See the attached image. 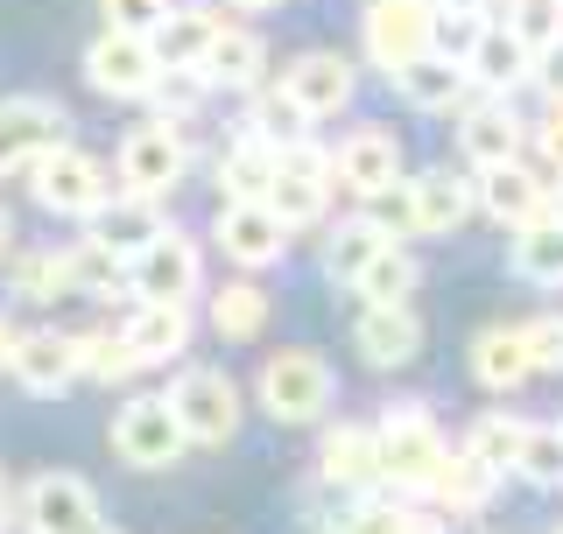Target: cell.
<instances>
[{
    "label": "cell",
    "mask_w": 563,
    "mask_h": 534,
    "mask_svg": "<svg viewBox=\"0 0 563 534\" xmlns=\"http://www.w3.org/2000/svg\"><path fill=\"white\" fill-rule=\"evenodd\" d=\"M515 471L528 478V486H563V430H528Z\"/></svg>",
    "instance_id": "obj_41"
},
{
    "label": "cell",
    "mask_w": 563,
    "mask_h": 534,
    "mask_svg": "<svg viewBox=\"0 0 563 534\" xmlns=\"http://www.w3.org/2000/svg\"><path fill=\"white\" fill-rule=\"evenodd\" d=\"M120 337L134 345L141 366H163V359H176V352L190 345V310L184 302H134V316H128Z\"/></svg>",
    "instance_id": "obj_22"
},
{
    "label": "cell",
    "mask_w": 563,
    "mask_h": 534,
    "mask_svg": "<svg viewBox=\"0 0 563 534\" xmlns=\"http://www.w3.org/2000/svg\"><path fill=\"white\" fill-rule=\"evenodd\" d=\"M479 29H486V14L444 8V14H437V35H430V49H444V57H457V64H465V49L479 43Z\"/></svg>",
    "instance_id": "obj_46"
},
{
    "label": "cell",
    "mask_w": 563,
    "mask_h": 534,
    "mask_svg": "<svg viewBox=\"0 0 563 534\" xmlns=\"http://www.w3.org/2000/svg\"><path fill=\"white\" fill-rule=\"evenodd\" d=\"M64 281H70V296H106L128 281V260L99 240H78V246H64Z\"/></svg>",
    "instance_id": "obj_31"
},
{
    "label": "cell",
    "mask_w": 563,
    "mask_h": 534,
    "mask_svg": "<svg viewBox=\"0 0 563 534\" xmlns=\"http://www.w3.org/2000/svg\"><path fill=\"white\" fill-rule=\"evenodd\" d=\"M380 246H387V233H380L374 219H352V225H339V233H331V254H324V267H331L339 281H360V267L374 260Z\"/></svg>",
    "instance_id": "obj_37"
},
{
    "label": "cell",
    "mask_w": 563,
    "mask_h": 534,
    "mask_svg": "<svg viewBox=\"0 0 563 534\" xmlns=\"http://www.w3.org/2000/svg\"><path fill=\"white\" fill-rule=\"evenodd\" d=\"M205 85H233V92H254L261 85V35L246 29H219V43H211V57L198 64Z\"/></svg>",
    "instance_id": "obj_27"
},
{
    "label": "cell",
    "mask_w": 563,
    "mask_h": 534,
    "mask_svg": "<svg viewBox=\"0 0 563 534\" xmlns=\"http://www.w3.org/2000/svg\"><path fill=\"white\" fill-rule=\"evenodd\" d=\"M331 394H339L331 366L317 359V352H303V345L275 352V359L261 366V408H268L275 422H317L331 408Z\"/></svg>",
    "instance_id": "obj_2"
},
{
    "label": "cell",
    "mask_w": 563,
    "mask_h": 534,
    "mask_svg": "<svg viewBox=\"0 0 563 534\" xmlns=\"http://www.w3.org/2000/svg\"><path fill=\"white\" fill-rule=\"evenodd\" d=\"M106 29H128V35H155L169 14V0H99Z\"/></svg>",
    "instance_id": "obj_45"
},
{
    "label": "cell",
    "mask_w": 563,
    "mask_h": 534,
    "mask_svg": "<svg viewBox=\"0 0 563 534\" xmlns=\"http://www.w3.org/2000/svg\"><path fill=\"white\" fill-rule=\"evenodd\" d=\"M85 225H92V233H85V240L113 246L120 260H134V254H141V246H148L155 233H169L163 204H155V198H134V190H113V198H106V204H99V211H92V219H85Z\"/></svg>",
    "instance_id": "obj_14"
},
{
    "label": "cell",
    "mask_w": 563,
    "mask_h": 534,
    "mask_svg": "<svg viewBox=\"0 0 563 534\" xmlns=\"http://www.w3.org/2000/svg\"><path fill=\"white\" fill-rule=\"evenodd\" d=\"M282 92L303 105L310 120H324V113H339V105H352V64L339 57V49H310V57L289 64Z\"/></svg>",
    "instance_id": "obj_18"
},
{
    "label": "cell",
    "mask_w": 563,
    "mask_h": 534,
    "mask_svg": "<svg viewBox=\"0 0 563 534\" xmlns=\"http://www.w3.org/2000/svg\"><path fill=\"white\" fill-rule=\"evenodd\" d=\"M14 380H22L29 387V394H64V387L70 380H85V372H78V337H64V331H29L22 337V345H14Z\"/></svg>",
    "instance_id": "obj_16"
},
{
    "label": "cell",
    "mask_w": 563,
    "mask_h": 534,
    "mask_svg": "<svg viewBox=\"0 0 563 534\" xmlns=\"http://www.w3.org/2000/svg\"><path fill=\"white\" fill-rule=\"evenodd\" d=\"M78 372H85V380H106V387H113V380H134V372H141V359H134V345H128V337H78Z\"/></svg>",
    "instance_id": "obj_38"
},
{
    "label": "cell",
    "mask_w": 563,
    "mask_h": 534,
    "mask_svg": "<svg viewBox=\"0 0 563 534\" xmlns=\"http://www.w3.org/2000/svg\"><path fill=\"white\" fill-rule=\"evenodd\" d=\"M380 486H395V500H422V492L437 486V471H444V436H437V422L422 415V408H387L380 422Z\"/></svg>",
    "instance_id": "obj_1"
},
{
    "label": "cell",
    "mask_w": 563,
    "mask_h": 534,
    "mask_svg": "<svg viewBox=\"0 0 563 534\" xmlns=\"http://www.w3.org/2000/svg\"><path fill=\"white\" fill-rule=\"evenodd\" d=\"M14 345H22V331H14V324H8V316H0V372H8V366H14Z\"/></svg>",
    "instance_id": "obj_50"
},
{
    "label": "cell",
    "mask_w": 563,
    "mask_h": 534,
    "mask_svg": "<svg viewBox=\"0 0 563 534\" xmlns=\"http://www.w3.org/2000/svg\"><path fill=\"white\" fill-rule=\"evenodd\" d=\"M472 372H479V387H493V394H515L521 380H536L528 337L521 331H486L479 345H472Z\"/></svg>",
    "instance_id": "obj_25"
},
{
    "label": "cell",
    "mask_w": 563,
    "mask_h": 534,
    "mask_svg": "<svg viewBox=\"0 0 563 534\" xmlns=\"http://www.w3.org/2000/svg\"><path fill=\"white\" fill-rule=\"evenodd\" d=\"M395 176H401V141L387 134V127H360V134H352L339 155H331V183L360 190V198H374V190H387Z\"/></svg>",
    "instance_id": "obj_15"
},
{
    "label": "cell",
    "mask_w": 563,
    "mask_h": 534,
    "mask_svg": "<svg viewBox=\"0 0 563 534\" xmlns=\"http://www.w3.org/2000/svg\"><path fill=\"white\" fill-rule=\"evenodd\" d=\"M22 513H29V534H99V500H92V486L70 478V471L35 478Z\"/></svg>",
    "instance_id": "obj_11"
},
{
    "label": "cell",
    "mask_w": 563,
    "mask_h": 534,
    "mask_svg": "<svg viewBox=\"0 0 563 534\" xmlns=\"http://www.w3.org/2000/svg\"><path fill=\"white\" fill-rule=\"evenodd\" d=\"M324 478L331 486H374L380 478V436L360 430V422H339L324 436Z\"/></svg>",
    "instance_id": "obj_26"
},
{
    "label": "cell",
    "mask_w": 563,
    "mask_h": 534,
    "mask_svg": "<svg viewBox=\"0 0 563 534\" xmlns=\"http://www.w3.org/2000/svg\"><path fill=\"white\" fill-rule=\"evenodd\" d=\"M85 78H92V92H106V99H148L155 78H163V64H155V43H148V35L106 29L99 43L85 49Z\"/></svg>",
    "instance_id": "obj_9"
},
{
    "label": "cell",
    "mask_w": 563,
    "mask_h": 534,
    "mask_svg": "<svg viewBox=\"0 0 563 534\" xmlns=\"http://www.w3.org/2000/svg\"><path fill=\"white\" fill-rule=\"evenodd\" d=\"M184 422L169 415V401H155V394H141L128 401L113 415V457L120 465H134V471H169L176 457H184Z\"/></svg>",
    "instance_id": "obj_7"
},
{
    "label": "cell",
    "mask_w": 563,
    "mask_h": 534,
    "mask_svg": "<svg viewBox=\"0 0 563 534\" xmlns=\"http://www.w3.org/2000/svg\"><path fill=\"white\" fill-rule=\"evenodd\" d=\"M261 204H268L275 219L296 233V225L324 219V176H303V169H289V163H282V169H275V183H268V198H261Z\"/></svg>",
    "instance_id": "obj_32"
},
{
    "label": "cell",
    "mask_w": 563,
    "mask_h": 534,
    "mask_svg": "<svg viewBox=\"0 0 563 534\" xmlns=\"http://www.w3.org/2000/svg\"><path fill=\"white\" fill-rule=\"evenodd\" d=\"M198 281H205V260H198V246L176 233V225H169V233H155L128 260V289L141 302H190V296H198Z\"/></svg>",
    "instance_id": "obj_8"
},
{
    "label": "cell",
    "mask_w": 563,
    "mask_h": 534,
    "mask_svg": "<svg viewBox=\"0 0 563 534\" xmlns=\"http://www.w3.org/2000/svg\"><path fill=\"white\" fill-rule=\"evenodd\" d=\"M261 324H268V296L254 289V281H225L219 296H211V331L219 337H261Z\"/></svg>",
    "instance_id": "obj_33"
},
{
    "label": "cell",
    "mask_w": 563,
    "mask_h": 534,
    "mask_svg": "<svg viewBox=\"0 0 563 534\" xmlns=\"http://www.w3.org/2000/svg\"><path fill=\"white\" fill-rule=\"evenodd\" d=\"M14 296H22V302H57V296H70L64 254H22V260H14Z\"/></svg>",
    "instance_id": "obj_40"
},
{
    "label": "cell",
    "mask_w": 563,
    "mask_h": 534,
    "mask_svg": "<svg viewBox=\"0 0 563 534\" xmlns=\"http://www.w3.org/2000/svg\"><path fill=\"white\" fill-rule=\"evenodd\" d=\"M507 29H515L528 49H550V43H563V0H515Z\"/></svg>",
    "instance_id": "obj_42"
},
{
    "label": "cell",
    "mask_w": 563,
    "mask_h": 534,
    "mask_svg": "<svg viewBox=\"0 0 563 534\" xmlns=\"http://www.w3.org/2000/svg\"><path fill=\"white\" fill-rule=\"evenodd\" d=\"M465 78L479 85V92L507 99L515 85L536 78V49H528V43H521V35L507 29V22H486V29H479V43L465 49Z\"/></svg>",
    "instance_id": "obj_12"
},
{
    "label": "cell",
    "mask_w": 563,
    "mask_h": 534,
    "mask_svg": "<svg viewBox=\"0 0 563 534\" xmlns=\"http://www.w3.org/2000/svg\"><path fill=\"white\" fill-rule=\"evenodd\" d=\"M64 141H70V113L57 99H35V92L0 99V176L35 169L49 148H64Z\"/></svg>",
    "instance_id": "obj_5"
},
{
    "label": "cell",
    "mask_w": 563,
    "mask_h": 534,
    "mask_svg": "<svg viewBox=\"0 0 563 534\" xmlns=\"http://www.w3.org/2000/svg\"><path fill=\"white\" fill-rule=\"evenodd\" d=\"M29 190H35V204L43 211H57V219H92V211L113 198V183H106V169L92 163L85 148H49L43 163L29 169Z\"/></svg>",
    "instance_id": "obj_4"
},
{
    "label": "cell",
    "mask_w": 563,
    "mask_h": 534,
    "mask_svg": "<svg viewBox=\"0 0 563 534\" xmlns=\"http://www.w3.org/2000/svg\"><path fill=\"white\" fill-rule=\"evenodd\" d=\"M521 436H528V422H507V415H479L472 422V436H465V450L479 457V465L500 478V471H515V457H521Z\"/></svg>",
    "instance_id": "obj_36"
},
{
    "label": "cell",
    "mask_w": 563,
    "mask_h": 534,
    "mask_svg": "<svg viewBox=\"0 0 563 534\" xmlns=\"http://www.w3.org/2000/svg\"><path fill=\"white\" fill-rule=\"evenodd\" d=\"M409 190H416V233H451V225H465L472 204H479V190H472L465 176H451V169L416 176Z\"/></svg>",
    "instance_id": "obj_23"
},
{
    "label": "cell",
    "mask_w": 563,
    "mask_h": 534,
    "mask_svg": "<svg viewBox=\"0 0 563 534\" xmlns=\"http://www.w3.org/2000/svg\"><path fill=\"white\" fill-rule=\"evenodd\" d=\"M275 169H282V148L240 134L233 148H225V163H219V190H233L225 204H261V198H268V183H275Z\"/></svg>",
    "instance_id": "obj_24"
},
{
    "label": "cell",
    "mask_w": 563,
    "mask_h": 534,
    "mask_svg": "<svg viewBox=\"0 0 563 534\" xmlns=\"http://www.w3.org/2000/svg\"><path fill=\"white\" fill-rule=\"evenodd\" d=\"M99 534H113V527H99Z\"/></svg>",
    "instance_id": "obj_56"
},
{
    "label": "cell",
    "mask_w": 563,
    "mask_h": 534,
    "mask_svg": "<svg viewBox=\"0 0 563 534\" xmlns=\"http://www.w3.org/2000/svg\"><path fill=\"white\" fill-rule=\"evenodd\" d=\"M536 78H542V92H550V99L563 105V43H550V49H536Z\"/></svg>",
    "instance_id": "obj_49"
},
{
    "label": "cell",
    "mask_w": 563,
    "mask_h": 534,
    "mask_svg": "<svg viewBox=\"0 0 563 534\" xmlns=\"http://www.w3.org/2000/svg\"><path fill=\"white\" fill-rule=\"evenodd\" d=\"M515 148H521V120L515 113H507V105L500 99H493V105H472V113H465V155H472V163H515Z\"/></svg>",
    "instance_id": "obj_28"
},
{
    "label": "cell",
    "mask_w": 563,
    "mask_h": 534,
    "mask_svg": "<svg viewBox=\"0 0 563 534\" xmlns=\"http://www.w3.org/2000/svg\"><path fill=\"white\" fill-rule=\"evenodd\" d=\"M184 169H190L184 120H148L120 141V190H134V198H163V190L184 183Z\"/></svg>",
    "instance_id": "obj_3"
},
{
    "label": "cell",
    "mask_w": 563,
    "mask_h": 534,
    "mask_svg": "<svg viewBox=\"0 0 563 534\" xmlns=\"http://www.w3.org/2000/svg\"><path fill=\"white\" fill-rule=\"evenodd\" d=\"M556 534H563V527H556Z\"/></svg>",
    "instance_id": "obj_57"
},
{
    "label": "cell",
    "mask_w": 563,
    "mask_h": 534,
    "mask_svg": "<svg viewBox=\"0 0 563 534\" xmlns=\"http://www.w3.org/2000/svg\"><path fill=\"white\" fill-rule=\"evenodd\" d=\"M0 507H8V486H0Z\"/></svg>",
    "instance_id": "obj_55"
},
{
    "label": "cell",
    "mask_w": 563,
    "mask_h": 534,
    "mask_svg": "<svg viewBox=\"0 0 563 534\" xmlns=\"http://www.w3.org/2000/svg\"><path fill=\"white\" fill-rule=\"evenodd\" d=\"M211 240L225 246V260L268 267V260H282V246H289V225H282L268 204H219V225H211Z\"/></svg>",
    "instance_id": "obj_13"
},
{
    "label": "cell",
    "mask_w": 563,
    "mask_h": 534,
    "mask_svg": "<svg viewBox=\"0 0 563 534\" xmlns=\"http://www.w3.org/2000/svg\"><path fill=\"white\" fill-rule=\"evenodd\" d=\"M211 92L205 85V70H163V78H155V105H163V120H184V113H198V99Z\"/></svg>",
    "instance_id": "obj_44"
},
{
    "label": "cell",
    "mask_w": 563,
    "mask_h": 534,
    "mask_svg": "<svg viewBox=\"0 0 563 534\" xmlns=\"http://www.w3.org/2000/svg\"><path fill=\"white\" fill-rule=\"evenodd\" d=\"M366 219H374L387 240H395V233H416V190L395 176L387 190H374V198H366Z\"/></svg>",
    "instance_id": "obj_43"
},
{
    "label": "cell",
    "mask_w": 563,
    "mask_h": 534,
    "mask_svg": "<svg viewBox=\"0 0 563 534\" xmlns=\"http://www.w3.org/2000/svg\"><path fill=\"white\" fill-rule=\"evenodd\" d=\"M219 29H225L219 8H169L163 29L148 35V43H155V64H163V70H198L211 57V43H219Z\"/></svg>",
    "instance_id": "obj_19"
},
{
    "label": "cell",
    "mask_w": 563,
    "mask_h": 534,
    "mask_svg": "<svg viewBox=\"0 0 563 534\" xmlns=\"http://www.w3.org/2000/svg\"><path fill=\"white\" fill-rule=\"evenodd\" d=\"M536 148H542V163L563 176V105H550V120L536 127Z\"/></svg>",
    "instance_id": "obj_48"
},
{
    "label": "cell",
    "mask_w": 563,
    "mask_h": 534,
    "mask_svg": "<svg viewBox=\"0 0 563 534\" xmlns=\"http://www.w3.org/2000/svg\"><path fill=\"white\" fill-rule=\"evenodd\" d=\"M515 267L528 281H542V289H563V219H528L521 240H515Z\"/></svg>",
    "instance_id": "obj_29"
},
{
    "label": "cell",
    "mask_w": 563,
    "mask_h": 534,
    "mask_svg": "<svg viewBox=\"0 0 563 534\" xmlns=\"http://www.w3.org/2000/svg\"><path fill=\"white\" fill-rule=\"evenodd\" d=\"M352 289H360L366 302H409V289H416V254L387 240L380 254L360 267V281H352Z\"/></svg>",
    "instance_id": "obj_34"
},
{
    "label": "cell",
    "mask_w": 563,
    "mask_h": 534,
    "mask_svg": "<svg viewBox=\"0 0 563 534\" xmlns=\"http://www.w3.org/2000/svg\"><path fill=\"white\" fill-rule=\"evenodd\" d=\"M472 190H479V204H486L500 225H515V233H521L528 219H542V211H550V190H542L536 169H521V163H486Z\"/></svg>",
    "instance_id": "obj_20"
},
{
    "label": "cell",
    "mask_w": 563,
    "mask_h": 534,
    "mask_svg": "<svg viewBox=\"0 0 563 534\" xmlns=\"http://www.w3.org/2000/svg\"><path fill=\"white\" fill-rule=\"evenodd\" d=\"M444 8H465V14H486V0H444Z\"/></svg>",
    "instance_id": "obj_52"
},
{
    "label": "cell",
    "mask_w": 563,
    "mask_h": 534,
    "mask_svg": "<svg viewBox=\"0 0 563 534\" xmlns=\"http://www.w3.org/2000/svg\"><path fill=\"white\" fill-rule=\"evenodd\" d=\"M233 8H275V0H233Z\"/></svg>",
    "instance_id": "obj_54"
},
{
    "label": "cell",
    "mask_w": 563,
    "mask_h": 534,
    "mask_svg": "<svg viewBox=\"0 0 563 534\" xmlns=\"http://www.w3.org/2000/svg\"><path fill=\"white\" fill-rule=\"evenodd\" d=\"M303 127H310V113L289 92H254V113H246V134H254V141L289 148V141H303Z\"/></svg>",
    "instance_id": "obj_35"
},
{
    "label": "cell",
    "mask_w": 563,
    "mask_h": 534,
    "mask_svg": "<svg viewBox=\"0 0 563 534\" xmlns=\"http://www.w3.org/2000/svg\"><path fill=\"white\" fill-rule=\"evenodd\" d=\"M8 240H14V219H8V211H0V254H8Z\"/></svg>",
    "instance_id": "obj_51"
},
{
    "label": "cell",
    "mask_w": 563,
    "mask_h": 534,
    "mask_svg": "<svg viewBox=\"0 0 563 534\" xmlns=\"http://www.w3.org/2000/svg\"><path fill=\"white\" fill-rule=\"evenodd\" d=\"M339 534H444L430 521V513H416V507H401V500H380V507H360V513H345V527Z\"/></svg>",
    "instance_id": "obj_39"
},
{
    "label": "cell",
    "mask_w": 563,
    "mask_h": 534,
    "mask_svg": "<svg viewBox=\"0 0 563 534\" xmlns=\"http://www.w3.org/2000/svg\"><path fill=\"white\" fill-rule=\"evenodd\" d=\"M401 78V99L416 105V113H451V105H465V64L457 57H444V49H422L416 64H401L395 70Z\"/></svg>",
    "instance_id": "obj_21"
},
{
    "label": "cell",
    "mask_w": 563,
    "mask_h": 534,
    "mask_svg": "<svg viewBox=\"0 0 563 534\" xmlns=\"http://www.w3.org/2000/svg\"><path fill=\"white\" fill-rule=\"evenodd\" d=\"M352 337H360V359L366 366H409L416 352H422V324H416L409 302H366Z\"/></svg>",
    "instance_id": "obj_17"
},
{
    "label": "cell",
    "mask_w": 563,
    "mask_h": 534,
    "mask_svg": "<svg viewBox=\"0 0 563 534\" xmlns=\"http://www.w3.org/2000/svg\"><path fill=\"white\" fill-rule=\"evenodd\" d=\"M430 35H437L430 0H374V8H366V57L380 70L416 64L422 49H430Z\"/></svg>",
    "instance_id": "obj_10"
},
{
    "label": "cell",
    "mask_w": 563,
    "mask_h": 534,
    "mask_svg": "<svg viewBox=\"0 0 563 534\" xmlns=\"http://www.w3.org/2000/svg\"><path fill=\"white\" fill-rule=\"evenodd\" d=\"M521 337H528V359H536V372H563V316L521 324Z\"/></svg>",
    "instance_id": "obj_47"
},
{
    "label": "cell",
    "mask_w": 563,
    "mask_h": 534,
    "mask_svg": "<svg viewBox=\"0 0 563 534\" xmlns=\"http://www.w3.org/2000/svg\"><path fill=\"white\" fill-rule=\"evenodd\" d=\"M430 500L444 507V513H479V507L493 500V471H486L472 450H457V457H444V471H437Z\"/></svg>",
    "instance_id": "obj_30"
},
{
    "label": "cell",
    "mask_w": 563,
    "mask_h": 534,
    "mask_svg": "<svg viewBox=\"0 0 563 534\" xmlns=\"http://www.w3.org/2000/svg\"><path fill=\"white\" fill-rule=\"evenodd\" d=\"M550 219H563V190H550Z\"/></svg>",
    "instance_id": "obj_53"
},
{
    "label": "cell",
    "mask_w": 563,
    "mask_h": 534,
    "mask_svg": "<svg viewBox=\"0 0 563 534\" xmlns=\"http://www.w3.org/2000/svg\"><path fill=\"white\" fill-rule=\"evenodd\" d=\"M169 415L184 422V436L190 443H225L240 430V387L225 380V372H211V366H190V372H176V387H169Z\"/></svg>",
    "instance_id": "obj_6"
}]
</instances>
